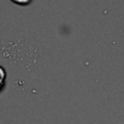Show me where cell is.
Returning a JSON list of instances; mask_svg holds the SVG:
<instances>
[{
	"label": "cell",
	"mask_w": 124,
	"mask_h": 124,
	"mask_svg": "<svg viewBox=\"0 0 124 124\" xmlns=\"http://www.w3.org/2000/svg\"><path fill=\"white\" fill-rule=\"evenodd\" d=\"M12 2H15V4H19V5H27V4H29L31 0H11Z\"/></svg>",
	"instance_id": "1"
},
{
	"label": "cell",
	"mask_w": 124,
	"mask_h": 124,
	"mask_svg": "<svg viewBox=\"0 0 124 124\" xmlns=\"http://www.w3.org/2000/svg\"><path fill=\"white\" fill-rule=\"evenodd\" d=\"M4 78H5V71H4V69L0 66V87H1V83L4 82Z\"/></svg>",
	"instance_id": "2"
}]
</instances>
